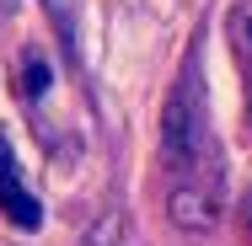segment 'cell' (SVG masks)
I'll use <instances>...</instances> for the list:
<instances>
[{"instance_id": "5", "label": "cell", "mask_w": 252, "mask_h": 246, "mask_svg": "<svg viewBox=\"0 0 252 246\" xmlns=\"http://www.w3.org/2000/svg\"><path fill=\"white\" fill-rule=\"evenodd\" d=\"M43 91H49V59H43V54H27V59H22V97L43 102Z\"/></svg>"}, {"instance_id": "3", "label": "cell", "mask_w": 252, "mask_h": 246, "mask_svg": "<svg viewBox=\"0 0 252 246\" xmlns=\"http://www.w3.org/2000/svg\"><path fill=\"white\" fill-rule=\"evenodd\" d=\"M166 214H172L177 230H215V219H220V198L183 182V188L166 193Z\"/></svg>"}, {"instance_id": "2", "label": "cell", "mask_w": 252, "mask_h": 246, "mask_svg": "<svg viewBox=\"0 0 252 246\" xmlns=\"http://www.w3.org/2000/svg\"><path fill=\"white\" fill-rule=\"evenodd\" d=\"M0 214L16 230H38L43 225V203L22 188V171H16V155H11V139L5 134H0Z\"/></svg>"}, {"instance_id": "6", "label": "cell", "mask_w": 252, "mask_h": 246, "mask_svg": "<svg viewBox=\"0 0 252 246\" xmlns=\"http://www.w3.org/2000/svg\"><path fill=\"white\" fill-rule=\"evenodd\" d=\"M247 129H252V86H247Z\"/></svg>"}, {"instance_id": "1", "label": "cell", "mask_w": 252, "mask_h": 246, "mask_svg": "<svg viewBox=\"0 0 252 246\" xmlns=\"http://www.w3.org/2000/svg\"><path fill=\"white\" fill-rule=\"evenodd\" d=\"M204 139H209V129H204L199 75H193V59H188L183 75H177V86H172V97L161 102V155L172 166H199Z\"/></svg>"}, {"instance_id": "4", "label": "cell", "mask_w": 252, "mask_h": 246, "mask_svg": "<svg viewBox=\"0 0 252 246\" xmlns=\"http://www.w3.org/2000/svg\"><path fill=\"white\" fill-rule=\"evenodd\" d=\"M225 38H231L236 64L252 75V0H236V5L225 11Z\"/></svg>"}]
</instances>
